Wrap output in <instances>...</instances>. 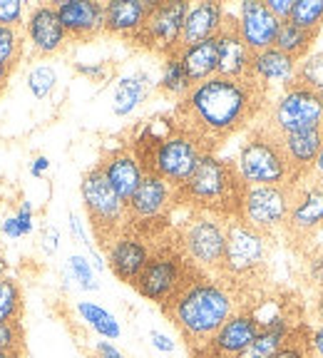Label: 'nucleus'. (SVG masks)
Wrapping results in <instances>:
<instances>
[{
    "mask_svg": "<svg viewBox=\"0 0 323 358\" xmlns=\"http://www.w3.org/2000/svg\"><path fill=\"white\" fill-rule=\"evenodd\" d=\"M8 276V259L0 254V279H6Z\"/></svg>",
    "mask_w": 323,
    "mask_h": 358,
    "instance_id": "54",
    "label": "nucleus"
},
{
    "mask_svg": "<svg viewBox=\"0 0 323 358\" xmlns=\"http://www.w3.org/2000/svg\"><path fill=\"white\" fill-rule=\"evenodd\" d=\"M95 358H124V353L120 351L112 341H97L95 346Z\"/></svg>",
    "mask_w": 323,
    "mask_h": 358,
    "instance_id": "48",
    "label": "nucleus"
},
{
    "mask_svg": "<svg viewBox=\"0 0 323 358\" xmlns=\"http://www.w3.org/2000/svg\"><path fill=\"white\" fill-rule=\"evenodd\" d=\"M306 274H308V284L316 291H321L323 289V249L321 252H308Z\"/></svg>",
    "mask_w": 323,
    "mask_h": 358,
    "instance_id": "41",
    "label": "nucleus"
},
{
    "mask_svg": "<svg viewBox=\"0 0 323 358\" xmlns=\"http://www.w3.org/2000/svg\"><path fill=\"white\" fill-rule=\"evenodd\" d=\"M294 187H246L239 219L266 236L286 227Z\"/></svg>",
    "mask_w": 323,
    "mask_h": 358,
    "instance_id": "13",
    "label": "nucleus"
},
{
    "mask_svg": "<svg viewBox=\"0 0 323 358\" xmlns=\"http://www.w3.org/2000/svg\"><path fill=\"white\" fill-rule=\"evenodd\" d=\"M224 17H227V8L222 3H214V0L189 3V13L184 17L182 48L217 38L224 28Z\"/></svg>",
    "mask_w": 323,
    "mask_h": 358,
    "instance_id": "24",
    "label": "nucleus"
},
{
    "mask_svg": "<svg viewBox=\"0 0 323 358\" xmlns=\"http://www.w3.org/2000/svg\"><path fill=\"white\" fill-rule=\"evenodd\" d=\"M150 10L152 3H147V0H112V3H105V33L132 43L134 35L140 33L142 25H145Z\"/></svg>",
    "mask_w": 323,
    "mask_h": 358,
    "instance_id": "23",
    "label": "nucleus"
},
{
    "mask_svg": "<svg viewBox=\"0 0 323 358\" xmlns=\"http://www.w3.org/2000/svg\"><path fill=\"white\" fill-rule=\"evenodd\" d=\"M217 50H219V67L217 75L219 78H231V80H241V78H251V50L244 45L236 28V15L227 13L224 17V28L217 35Z\"/></svg>",
    "mask_w": 323,
    "mask_h": 358,
    "instance_id": "22",
    "label": "nucleus"
},
{
    "mask_svg": "<svg viewBox=\"0 0 323 358\" xmlns=\"http://www.w3.org/2000/svg\"><path fill=\"white\" fill-rule=\"evenodd\" d=\"M187 13H189V3H184V0L152 3L150 15H147L140 33L134 35L132 45L155 52L159 57L174 55L182 48V30Z\"/></svg>",
    "mask_w": 323,
    "mask_h": 358,
    "instance_id": "12",
    "label": "nucleus"
},
{
    "mask_svg": "<svg viewBox=\"0 0 323 358\" xmlns=\"http://www.w3.org/2000/svg\"><path fill=\"white\" fill-rule=\"evenodd\" d=\"M150 241L152 239H147V236L137 234V231L124 227V231H120V234L105 246L107 266H110V271L117 276L122 284L134 286L137 276L142 274V268L147 266V262H150V257H152V249H155V244H150Z\"/></svg>",
    "mask_w": 323,
    "mask_h": 358,
    "instance_id": "17",
    "label": "nucleus"
},
{
    "mask_svg": "<svg viewBox=\"0 0 323 358\" xmlns=\"http://www.w3.org/2000/svg\"><path fill=\"white\" fill-rule=\"evenodd\" d=\"M40 249H43L48 257H52V254L60 249V231H57V227H52V224H45L43 234H40Z\"/></svg>",
    "mask_w": 323,
    "mask_h": 358,
    "instance_id": "43",
    "label": "nucleus"
},
{
    "mask_svg": "<svg viewBox=\"0 0 323 358\" xmlns=\"http://www.w3.org/2000/svg\"><path fill=\"white\" fill-rule=\"evenodd\" d=\"M236 28L244 40V45L251 52H261L273 48L276 35H279L281 20L273 17V13L266 8V3L259 0H246L239 6V15H236Z\"/></svg>",
    "mask_w": 323,
    "mask_h": 358,
    "instance_id": "20",
    "label": "nucleus"
},
{
    "mask_svg": "<svg viewBox=\"0 0 323 358\" xmlns=\"http://www.w3.org/2000/svg\"><path fill=\"white\" fill-rule=\"evenodd\" d=\"M308 338H311L308 326L299 324L294 329V334H291V338L284 343V348H281L279 353H273L271 358H308L311 356V351H308Z\"/></svg>",
    "mask_w": 323,
    "mask_h": 358,
    "instance_id": "37",
    "label": "nucleus"
},
{
    "mask_svg": "<svg viewBox=\"0 0 323 358\" xmlns=\"http://www.w3.org/2000/svg\"><path fill=\"white\" fill-rule=\"evenodd\" d=\"M281 147H284V155L289 159L291 174H294V182L301 185L311 177L313 164L318 159V152L323 147V122L316 127L301 129V132H291L279 137Z\"/></svg>",
    "mask_w": 323,
    "mask_h": 358,
    "instance_id": "21",
    "label": "nucleus"
},
{
    "mask_svg": "<svg viewBox=\"0 0 323 358\" xmlns=\"http://www.w3.org/2000/svg\"><path fill=\"white\" fill-rule=\"evenodd\" d=\"M294 80L299 85H303V87L313 90V92H321L323 90V50L311 52L306 60L299 62Z\"/></svg>",
    "mask_w": 323,
    "mask_h": 358,
    "instance_id": "36",
    "label": "nucleus"
},
{
    "mask_svg": "<svg viewBox=\"0 0 323 358\" xmlns=\"http://www.w3.org/2000/svg\"><path fill=\"white\" fill-rule=\"evenodd\" d=\"M0 231L8 236V239H22V231H20V224H17L15 214L13 217H8L6 222L0 224Z\"/></svg>",
    "mask_w": 323,
    "mask_h": 358,
    "instance_id": "49",
    "label": "nucleus"
},
{
    "mask_svg": "<svg viewBox=\"0 0 323 358\" xmlns=\"http://www.w3.org/2000/svg\"><path fill=\"white\" fill-rule=\"evenodd\" d=\"M227 222L206 212H192L174 229V239L187 262L204 274L219 276L227 252Z\"/></svg>",
    "mask_w": 323,
    "mask_h": 358,
    "instance_id": "8",
    "label": "nucleus"
},
{
    "mask_svg": "<svg viewBox=\"0 0 323 358\" xmlns=\"http://www.w3.org/2000/svg\"><path fill=\"white\" fill-rule=\"evenodd\" d=\"M174 207H177V187L157 174H145L142 185L127 201V229L147 239H159L167 231Z\"/></svg>",
    "mask_w": 323,
    "mask_h": 358,
    "instance_id": "10",
    "label": "nucleus"
},
{
    "mask_svg": "<svg viewBox=\"0 0 323 358\" xmlns=\"http://www.w3.org/2000/svg\"><path fill=\"white\" fill-rule=\"evenodd\" d=\"M308 179H313V182L323 185V147H321V152H318V159H316V164H313V172H311V177H308Z\"/></svg>",
    "mask_w": 323,
    "mask_h": 358,
    "instance_id": "51",
    "label": "nucleus"
},
{
    "mask_svg": "<svg viewBox=\"0 0 323 358\" xmlns=\"http://www.w3.org/2000/svg\"><path fill=\"white\" fill-rule=\"evenodd\" d=\"M313 313H316V319L323 324V289L316 294V301H313Z\"/></svg>",
    "mask_w": 323,
    "mask_h": 358,
    "instance_id": "53",
    "label": "nucleus"
},
{
    "mask_svg": "<svg viewBox=\"0 0 323 358\" xmlns=\"http://www.w3.org/2000/svg\"><path fill=\"white\" fill-rule=\"evenodd\" d=\"M194 87L189 80V75H187V70H184V65L179 62V55L174 52V55H167L162 57V75L159 80H157V90H159L162 95L172 97V100H182L189 90Z\"/></svg>",
    "mask_w": 323,
    "mask_h": 358,
    "instance_id": "29",
    "label": "nucleus"
},
{
    "mask_svg": "<svg viewBox=\"0 0 323 358\" xmlns=\"http://www.w3.org/2000/svg\"><path fill=\"white\" fill-rule=\"evenodd\" d=\"M78 313H80V319L95 331L97 336H102L105 341H117L120 336H122V329H120V321L115 319V313H110L105 306H100V303L80 301Z\"/></svg>",
    "mask_w": 323,
    "mask_h": 358,
    "instance_id": "31",
    "label": "nucleus"
},
{
    "mask_svg": "<svg viewBox=\"0 0 323 358\" xmlns=\"http://www.w3.org/2000/svg\"><path fill=\"white\" fill-rule=\"evenodd\" d=\"M25 57V33L0 25V65L15 70Z\"/></svg>",
    "mask_w": 323,
    "mask_h": 358,
    "instance_id": "33",
    "label": "nucleus"
},
{
    "mask_svg": "<svg viewBox=\"0 0 323 358\" xmlns=\"http://www.w3.org/2000/svg\"><path fill=\"white\" fill-rule=\"evenodd\" d=\"M259 331H261V316L254 308H239L204 346L192 353L194 358H234L257 338Z\"/></svg>",
    "mask_w": 323,
    "mask_h": 358,
    "instance_id": "15",
    "label": "nucleus"
},
{
    "mask_svg": "<svg viewBox=\"0 0 323 358\" xmlns=\"http://www.w3.org/2000/svg\"><path fill=\"white\" fill-rule=\"evenodd\" d=\"M271 236L261 234L241 219L227 222V252L219 276L244 294V286L266 274Z\"/></svg>",
    "mask_w": 323,
    "mask_h": 358,
    "instance_id": "7",
    "label": "nucleus"
},
{
    "mask_svg": "<svg viewBox=\"0 0 323 358\" xmlns=\"http://www.w3.org/2000/svg\"><path fill=\"white\" fill-rule=\"evenodd\" d=\"M296 326L299 324L291 321L289 313H273L271 319H261L259 336L234 358H271L273 353H279L284 348Z\"/></svg>",
    "mask_w": 323,
    "mask_h": 358,
    "instance_id": "25",
    "label": "nucleus"
},
{
    "mask_svg": "<svg viewBox=\"0 0 323 358\" xmlns=\"http://www.w3.org/2000/svg\"><path fill=\"white\" fill-rule=\"evenodd\" d=\"M10 78H13V70H10V67L0 65V95H3V92H6L8 83H10Z\"/></svg>",
    "mask_w": 323,
    "mask_h": 358,
    "instance_id": "52",
    "label": "nucleus"
},
{
    "mask_svg": "<svg viewBox=\"0 0 323 358\" xmlns=\"http://www.w3.org/2000/svg\"><path fill=\"white\" fill-rule=\"evenodd\" d=\"M97 167L105 174L107 185L115 189V194L127 204L129 196L137 192V187L145 179V169H142L140 159L134 157V152L127 145H117L105 150V155L100 157Z\"/></svg>",
    "mask_w": 323,
    "mask_h": 358,
    "instance_id": "18",
    "label": "nucleus"
},
{
    "mask_svg": "<svg viewBox=\"0 0 323 358\" xmlns=\"http://www.w3.org/2000/svg\"><path fill=\"white\" fill-rule=\"evenodd\" d=\"M140 159L145 174H157L172 187H182L194 174L206 150L192 137L174 115H157L137 127L132 140L124 142Z\"/></svg>",
    "mask_w": 323,
    "mask_h": 358,
    "instance_id": "3",
    "label": "nucleus"
},
{
    "mask_svg": "<svg viewBox=\"0 0 323 358\" xmlns=\"http://www.w3.org/2000/svg\"><path fill=\"white\" fill-rule=\"evenodd\" d=\"M308 351H311V358H323V324H318L316 329L311 331Z\"/></svg>",
    "mask_w": 323,
    "mask_h": 358,
    "instance_id": "47",
    "label": "nucleus"
},
{
    "mask_svg": "<svg viewBox=\"0 0 323 358\" xmlns=\"http://www.w3.org/2000/svg\"><path fill=\"white\" fill-rule=\"evenodd\" d=\"M196 274H199V268H194L187 262V257H184L182 249L177 246V239L159 241L152 249V257L147 262V266L142 268V274L134 281V289H137V294L142 299L164 308L167 303L174 301V296Z\"/></svg>",
    "mask_w": 323,
    "mask_h": 358,
    "instance_id": "6",
    "label": "nucleus"
},
{
    "mask_svg": "<svg viewBox=\"0 0 323 358\" xmlns=\"http://www.w3.org/2000/svg\"><path fill=\"white\" fill-rule=\"evenodd\" d=\"M25 3L22 0H0V25L3 28H17L22 30L25 25Z\"/></svg>",
    "mask_w": 323,
    "mask_h": 358,
    "instance_id": "40",
    "label": "nucleus"
},
{
    "mask_svg": "<svg viewBox=\"0 0 323 358\" xmlns=\"http://www.w3.org/2000/svg\"><path fill=\"white\" fill-rule=\"evenodd\" d=\"M177 55H179V62L184 65V70H187V75H189L192 85H199L217 75V67H219L217 38L201 40V43L187 45V48H179Z\"/></svg>",
    "mask_w": 323,
    "mask_h": 358,
    "instance_id": "27",
    "label": "nucleus"
},
{
    "mask_svg": "<svg viewBox=\"0 0 323 358\" xmlns=\"http://www.w3.org/2000/svg\"><path fill=\"white\" fill-rule=\"evenodd\" d=\"M22 289L10 274L0 279V321H22Z\"/></svg>",
    "mask_w": 323,
    "mask_h": 358,
    "instance_id": "32",
    "label": "nucleus"
},
{
    "mask_svg": "<svg viewBox=\"0 0 323 358\" xmlns=\"http://www.w3.org/2000/svg\"><path fill=\"white\" fill-rule=\"evenodd\" d=\"M296 67H299V62H296L294 57L276 50V48H268V50H261V52H251L249 75L268 90H271L273 85L286 87L289 83H294Z\"/></svg>",
    "mask_w": 323,
    "mask_h": 358,
    "instance_id": "26",
    "label": "nucleus"
},
{
    "mask_svg": "<svg viewBox=\"0 0 323 358\" xmlns=\"http://www.w3.org/2000/svg\"><path fill=\"white\" fill-rule=\"evenodd\" d=\"M57 87V70L48 62H38L30 67L28 73V90L33 92L35 100H45L52 95V90Z\"/></svg>",
    "mask_w": 323,
    "mask_h": 358,
    "instance_id": "35",
    "label": "nucleus"
},
{
    "mask_svg": "<svg viewBox=\"0 0 323 358\" xmlns=\"http://www.w3.org/2000/svg\"><path fill=\"white\" fill-rule=\"evenodd\" d=\"M60 22L73 43H87L105 33V3L97 0H60L55 3Z\"/></svg>",
    "mask_w": 323,
    "mask_h": 358,
    "instance_id": "19",
    "label": "nucleus"
},
{
    "mask_svg": "<svg viewBox=\"0 0 323 358\" xmlns=\"http://www.w3.org/2000/svg\"><path fill=\"white\" fill-rule=\"evenodd\" d=\"M289 20L308 33H318L323 25V0H294Z\"/></svg>",
    "mask_w": 323,
    "mask_h": 358,
    "instance_id": "34",
    "label": "nucleus"
},
{
    "mask_svg": "<svg viewBox=\"0 0 323 358\" xmlns=\"http://www.w3.org/2000/svg\"><path fill=\"white\" fill-rule=\"evenodd\" d=\"M67 266H70L73 279L78 281L85 291L100 289V284H97V279H95V268H92V264L87 262V257H82V254H73L70 262H67Z\"/></svg>",
    "mask_w": 323,
    "mask_h": 358,
    "instance_id": "38",
    "label": "nucleus"
},
{
    "mask_svg": "<svg viewBox=\"0 0 323 358\" xmlns=\"http://www.w3.org/2000/svg\"><path fill=\"white\" fill-rule=\"evenodd\" d=\"M318 33H308V30H301L299 25H294L291 20H284L279 28V35H276V43L273 48L281 52H286L289 57H294L296 62L306 60L311 55L313 40H316Z\"/></svg>",
    "mask_w": 323,
    "mask_h": 358,
    "instance_id": "30",
    "label": "nucleus"
},
{
    "mask_svg": "<svg viewBox=\"0 0 323 358\" xmlns=\"http://www.w3.org/2000/svg\"><path fill=\"white\" fill-rule=\"evenodd\" d=\"M239 299L241 291L227 279L199 271L162 311L177 326L192 351H196L227 324L229 316L239 311Z\"/></svg>",
    "mask_w": 323,
    "mask_h": 358,
    "instance_id": "2",
    "label": "nucleus"
},
{
    "mask_svg": "<svg viewBox=\"0 0 323 358\" xmlns=\"http://www.w3.org/2000/svg\"><path fill=\"white\" fill-rule=\"evenodd\" d=\"M25 351H0V358H22Z\"/></svg>",
    "mask_w": 323,
    "mask_h": 358,
    "instance_id": "55",
    "label": "nucleus"
},
{
    "mask_svg": "<svg viewBox=\"0 0 323 358\" xmlns=\"http://www.w3.org/2000/svg\"><path fill=\"white\" fill-rule=\"evenodd\" d=\"M236 169L246 187H296L281 140L261 122L246 132L236 155Z\"/></svg>",
    "mask_w": 323,
    "mask_h": 358,
    "instance_id": "5",
    "label": "nucleus"
},
{
    "mask_svg": "<svg viewBox=\"0 0 323 358\" xmlns=\"http://www.w3.org/2000/svg\"><path fill=\"white\" fill-rule=\"evenodd\" d=\"M0 351H25L22 321H0Z\"/></svg>",
    "mask_w": 323,
    "mask_h": 358,
    "instance_id": "39",
    "label": "nucleus"
},
{
    "mask_svg": "<svg viewBox=\"0 0 323 358\" xmlns=\"http://www.w3.org/2000/svg\"><path fill=\"white\" fill-rule=\"evenodd\" d=\"M246 182L236 162L206 152L196 164L194 174L177 189V204L189 212H206L222 219H239Z\"/></svg>",
    "mask_w": 323,
    "mask_h": 358,
    "instance_id": "4",
    "label": "nucleus"
},
{
    "mask_svg": "<svg viewBox=\"0 0 323 358\" xmlns=\"http://www.w3.org/2000/svg\"><path fill=\"white\" fill-rule=\"evenodd\" d=\"M22 33H25V43L30 45L33 55L43 57V60L65 52L67 45L73 43L65 28H62L55 3H38V6L30 8Z\"/></svg>",
    "mask_w": 323,
    "mask_h": 358,
    "instance_id": "16",
    "label": "nucleus"
},
{
    "mask_svg": "<svg viewBox=\"0 0 323 358\" xmlns=\"http://www.w3.org/2000/svg\"><path fill=\"white\" fill-rule=\"evenodd\" d=\"M48 169H50V159L45 155H38L33 162H30V174H33V177H45Z\"/></svg>",
    "mask_w": 323,
    "mask_h": 358,
    "instance_id": "50",
    "label": "nucleus"
},
{
    "mask_svg": "<svg viewBox=\"0 0 323 358\" xmlns=\"http://www.w3.org/2000/svg\"><path fill=\"white\" fill-rule=\"evenodd\" d=\"M152 92V78L145 70H137L132 75L120 78L117 87H115V97H112V112L117 117H127L132 115L142 102L150 97Z\"/></svg>",
    "mask_w": 323,
    "mask_h": 358,
    "instance_id": "28",
    "label": "nucleus"
},
{
    "mask_svg": "<svg viewBox=\"0 0 323 358\" xmlns=\"http://www.w3.org/2000/svg\"><path fill=\"white\" fill-rule=\"evenodd\" d=\"M323 122V102L313 90L303 87L294 80L289 83L281 95L266 107L261 117V124L271 129L276 137H284L291 132H301V129L316 127Z\"/></svg>",
    "mask_w": 323,
    "mask_h": 358,
    "instance_id": "11",
    "label": "nucleus"
},
{
    "mask_svg": "<svg viewBox=\"0 0 323 358\" xmlns=\"http://www.w3.org/2000/svg\"><path fill=\"white\" fill-rule=\"evenodd\" d=\"M266 8L273 13V17H279V20L284 22V20H289L294 0H266Z\"/></svg>",
    "mask_w": 323,
    "mask_h": 358,
    "instance_id": "46",
    "label": "nucleus"
},
{
    "mask_svg": "<svg viewBox=\"0 0 323 358\" xmlns=\"http://www.w3.org/2000/svg\"><path fill=\"white\" fill-rule=\"evenodd\" d=\"M15 219H17V224H20L22 236L33 234V229H35V224H33V204H30L28 199L20 201V204H17V209H15Z\"/></svg>",
    "mask_w": 323,
    "mask_h": 358,
    "instance_id": "44",
    "label": "nucleus"
},
{
    "mask_svg": "<svg viewBox=\"0 0 323 358\" xmlns=\"http://www.w3.org/2000/svg\"><path fill=\"white\" fill-rule=\"evenodd\" d=\"M323 229V185L306 179L301 185L294 187L291 196L289 219H286L284 231L289 234L291 244L299 249H306Z\"/></svg>",
    "mask_w": 323,
    "mask_h": 358,
    "instance_id": "14",
    "label": "nucleus"
},
{
    "mask_svg": "<svg viewBox=\"0 0 323 358\" xmlns=\"http://www.w3.org/2000/svg\"><path fill=\"white\" fill-rule=\"evenodd\" d=\"M316 95H318V100H321V102H323V90H321V92H316Z\"/></svg>",
    "mask_w": 323,
    "mask_h": 358,
    "instance_id": "56",
    "label": "nucleus"
},
{
    "mask_svg": "<svg viewBox=\"0 0 323 358\" xmlns=\"http://www.w3.org/2000/svg\"><path fill=\"white\" fill-rule=\"evenodd\" d=\"M75 73L82 78L92 80V83H102L110 78V65L107 62H95V65H85V62H75Z\"/></svg>",
    "mask_w": 323,
    "mask_h": 358,
    "instance_id": "42",
    "label": "nucleus"
},
{
    "mask_svg": "<svg viewBox=\"0 0 323 358\" xmlns=\"http://www.w3.org/2000/svg\"><path fill=\"white\" fill-rule=\"evenodd\" d=\"M80 196H82V207L87 212L92 234L105 249L127 227V204L107 185L105 174L97 164L89 167L80 179Z\"/></svg>",
    "mask_w": 323,
    "mask_h": 358,
    "instance_id": "9",
    "label": "nucleus"
},
{
    "mask_svg": "<svg viewBox=\"0 0 323 358\" xmlns=\"http://www.w3.org/2000/svg\"><path fill=\"white\" fill-rule=\"evenodd\" d=\"M150 343L157 348V351H162V353H174V341H172V336H167L164 331L152 329V331H150Z\"/></svg>",
    "mask_w": 323,
    "mask_h": 358,
    "instance_id": "45",
    "label": "nucleus"
},
{
    "mask_svg": "<svg viewBox=\"0 0 323 358\" xmlns=\"http://www.w3.org/2000/svg\"><path fill=\"white\" fill-rule=\"evenodd\" d=\"M308 358H311V356H308Z\"/></svg>",
    "mask_w": 323,
    "mask_h": 358,
    "instance_id": "57",
    "label": "nucleus"
},
{
    "mask_svg": "<svg viewBox=\"0 0 323 358\" xmlns=\"http://www.w3.org/2000/svg\"><path fill=\"white\" fill-rule=\"evenodd\" d=\"M268 100L271 90L254 78L231 80L214 75L194 85L174 105L172 115L206 152L217 155L224 142L251 129L264 117Z\"/></svg>",
    "mask_w": 323,
    "mask_h": 358,
    "instance_id": "1",
    "label": "nucleus"
}]
</instances>
